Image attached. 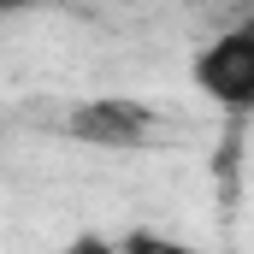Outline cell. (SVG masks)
<instances>
[{
    "label": "cell",
    "instance_id": "6da1fadb",
    "mask_svg": "<svg viewBox=\"0 0 254 254\" xmlns=\"http://www.w3.org/2000/svg\"><path fill=\"white\" fill-rule=\"evenodd\" d=\"M60 130L101 154H136V148H160L166 119H160V107H148L136 95H89L60 119Z\"/></svg>",
    "mask_w": 254,
    "mask_h": 254
},
{
    "label": "cell",
    "instance_id": "7a4b0ae2",
    "mask_svg": "<svg viewBox=\"0 0 254 254\" xmlns=\"http://www.w3.org/2000/svg\"><path fill=\"white\" fill-rule=\"evenodd\" d=\"M195 83H201L219 107H231L237 119L254 107V30L249 24L213 36V42L195 54Z\"/></svg>",
    "mask_w": 254,
    "mask_h": 254
},
{
    "label": "cell",
    "instance_id": "3957f363",
    "mask_svg": "<svg viewBox=\"0 0 254 254\" xmlns=\"http://www.w3.org/2000/svg\"><path fill=\"white\" fill-rule=\"evenodd\" d=\"M119 254H201V249L172 243V237H160V231H130V237H119Z\"/></svg>",
    "mask_w": 254,
    "mask_h": 254
},
{
    "label": "cell",
    "instance_id": "277c9868",
    "mask_svg": "<svg viewBox=\"0 0 254 254\" xmlns=\"http://www.w3.org/2000/svg\"><path fill=\"white\" fill-rule=\"evenodd\" d=\"M65 254H119V243H113V237H101V231H83V237H71V243H65Z\"/></svg>",
    "mask_w": 254,
    "mask_h": 254
},
{
    "label": "cell",
    "instance_id": "5b68a950",
    "mask_svg": "<svg viewBox=\"0 0 254 254\" xmlns=\"http://www.w3.org/2000/svg\"><path fill=\"white\" fill-rule=\"evenodd\" d=\"M30 6H42V0H0V18H12V12H30Z\"/></svg>",
    "mask_w": 254,
    "mask_h": 254
}]
</instances>
